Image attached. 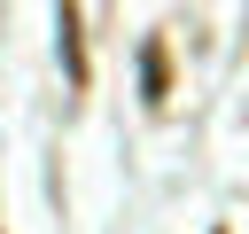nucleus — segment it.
I'll list each match as a JSON object with an SVG mask.
<instances>
[{"label":"nucleus","instance_id":"f257e3e1","mask_svg":"<svg viewBox=\"0 0 249 234\" xmlns=\"http://www.w3.org/2000/svg\"><path fill=\"white\" fill-rule=\"evenodd\" d=\"M140 86H148V101H163V86H171V62H163L156 39H148V55H140Z\"/></svg>","mask_w":249,"mask_h":234},{"label":"nucleus","instance_id":"f03ea898","mask_svg":"<svg viewBox=\"0 0 249 234\" xmlns=\"http://www.w3.org/2000/svg\"><path fill=\"white\" fill-rule=\"evenodd\" d=\"M62 62H70V78L86 86V55H78V16H70V0H62Z\"/></svg>","mask_w":249,"mask_h":234}]
</instances>
